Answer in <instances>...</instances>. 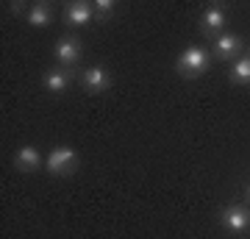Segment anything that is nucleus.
Listing matches in <instances>:
<instances>
[{"mask_svg":"<svg viewBox=\"0 0 250 239\" xmlns=\"http://www.w3.org/2000/svg\"><path fill=\"white\" fill-rule=\"evenodd\" d=\"M245 197H248V203H250V181L245 184Z\"/></svg>","mask_w":250,"mask_h":239,"instance_id":"2eb2a0df","label":"nucleus"},{"mask_svg":"<svg viewBox=\"0 0 250 239\" xmlns=\"http://www.w3.org/2000/svg\"><path fill=\"white\" fill-rule=\"evenodd\" d=\"M114 3L111 0H95V20H108L114 14Z\"/></svg>","mask_w":250,"mask_h":239,"instance_id":"ddd939ff","label":"nucleus"},{"mask_svg":"<svg viewBox=\"0 0 250 239\" xmlns=\"http://www.w3.org/2000/svg\"><path fill=\"white\" fill-rule=\"evenodd\" d=\"M242 47H245V42L239 34H220L214 39V56L220 62H236L242 56Z\"/></svg>","mask_w":250,"mask_h":239,"instance_id":"1a4fd4ad","label":"nucleus"},{"mask_svg":"<svg viewBox=\"0 0 250 239\" xmlns=\"http://www.w3.org/2000/svg\"><path fill=\"white\" fill-rule=\"evenodd\" d=\"M64 25L67 28H83L95 20V3H86V0H75V3H67L64 6Z\"/></svg>","mask_w":250,"mask_h":239,"instance_id":"423d86ee","label":"nucleus"},{"mask_svg":"<svg viewBox=\"0 0 250 239\" xmlns=\"http://www.w3.org/2000/svg\"><path fill=\"white\" fill-rule=\"evenodd\" d=\"M225 22H228V11H225L223 3H211V6H206L203 14H200V34L206 36H220L223 34Z\"/></svg>","mask_w":250,"mask_h":239,"instance_id":"20e7f679","label":"nucleus"},{"mask_svg":"<svg viewBox=\"0 0 250 239\" xmlns=\"http://www.w3.org/2000/svg\"><path fill=\"white\" fill-rule=\"evenodd\" d=\"M14 170L17 173H36L39 164H42V153L36 151L34 145H22L17 153H14Z\"/></svg>","mask_w":250,"mask_h":239,"instance_id":"9d476101","label":"nucleus"},{"mask_svg":"<svg viewBox=\"0 0 250 239\" xmlns=\"http://www.w3.org/2000/svg\"><path fill=\"white\" fill-rule=\"evenodd\" d=\"M25 22L34 28H47L53 22V6L50 3H34V6H28Z\"/></svg>","mask_w":250,"mask_h":239,"instance_id":"9b49d317","label":"nucleus"},{"mask_svg":"<svg viewBox=\"0 0 250 239\" xmlns=\"http://www.w3.org/2000/svg\"><path fill=\"white\" fill-rule=\"evenodd\" d=\"M231 78H233V84H239V87H250V53L239 56V59L233 62Z\"/></svg>","mask_w":250,"mask_h":239,"instance_id":"f8f14e48","label":"nucleus"},{"mask_svg":"<svg viewBox=\"0 0 250 239\" xmlns=\"http://www.w3.org/2000/svg\"><path fill=\"white\" fill-rule=\"evenodd\" d=\"M11 11H14V14H20V11H22V17H25V6H22V3H11Z\"/></svg>","mask_w":250,"mask_h":239,"instance_id":"4468645a","label":"nucleus"},{"mask_svg":"<svg viewBox=\"0 0 250 239\" xmlns=\"http://www.w3.org/2000/svg\"><path fill=\"white\" fill-rule=\"evenodd\" d=\"M72 78H75V72H72L70 67H50V70H45V75H42V87H45L50 95H62V92H67V89L72 87Z\"/></svg>","mask_w":250,"mask_h":239,"instance_id":"6e6552de","label":"nucleus"},{"mask_svg":"<svg viewBox=\"0 0 250 239\" xmlns=\"http://www.w3.org/2000/svg\"><path fill=\"white\" fill-rule=\"evenodd\" d=\"M78 151L75 148H70V145H59V148H53L50 151V156H47L45 167L50 175H59V178H70L78 173Z\"/></svg>","mask_w":250,"mask_h":239,"instance_id":"f03ea898","label":"nucleus"},{"mask_svg":"<svg viewBox=\"0 0 250 239\" xmlns=\"http://www.w3.org/2000/svg\"><path fill=\"white\" fill-rule=\"evenodd\" d=\"M53 53H56L59 67H70V70H75V64H78L81 56H83V44H81V39L75 34H64L62 39L56 42Z\"/></svg>","mask_w":250,"mask_h":239,"instance_id":"7ed1b4c3","label":"nucleus"},{"mask_svg":"<svg viewBox=\"0 0 250 239\" xmlns=\"http://www.w3.org/2000/svg\"><path fill=\"white\" fill-rule=\"evenodd\" d=\"M217 220H220V225H223L228 234H242V231L250 225V209L248 206H239V203L225 206Z\"/></svg>","mask_w":250,"mask_h":239,"instance_id":"39448f33","label":"nucleus"},{"mask_svg":"<svg viewBox=\"0 0 250 239\" xmlns=\"http://www.w3.org/2000/svg\"><path fill=\"white\" fill-rule=\"evenodd\" d=\"M208 70H211V53L206 47H200V44H192L187 50H181L178 59H175V72L187 81L200 78Z\"/></svg>","mask_w":250,"mask_h":239,"instance_id":"f257e3e1","label":"nucleus"},{"mask_svg":"<svg viewBox=\"0 0 250 239\" xmlns=\"http://www.w3.org/2000/svg\"><path fill=\"white\" fill-rule=\"evenodd\" d=\"M111 72L106 70V67H89V70L81 72V87H83V92H89V95H100V92H106V89H111Z\"/></svg>","mask_w":250,"mask_h":239,"instance_id":"0eeeda50","label":"nucleus"}]
</instances>
